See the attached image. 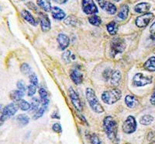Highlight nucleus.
<instances>
[{"label":"nucleus","mask_w":155,"mask_h":144,"mask_svg":"<svg viewBox=\"0 0 155 144\" xmlns=\"http://www.w3.org/2000/svg\"><path fill=\"white\" fill-rule=\"evenodd\" d=\"M103 128H104L105 132L107 135L108 138L111 140L116 139L117 136V129L118 125L116 120H114L111 116H107L104 118L103 121Z\"/></svg>","instance_id":"nucleus-1"},{"label":"nucleus","mask_w":155,"mask_h":144,"mask_svg":"<svg viewBox=\"0 0 155 144\" xmlns=\"http://www.w3.org/2000/svg\"><path fill=\"white\" fill-rule=\"evenodd\" d=\"M85 94H86L87 101H88L91 108L94 111L96 112V113H99H99L104 112V108H102L101 104L99 103V100H98V98H97L96 95L95 94V91L92 88H89V87L87 88L86 91H85Z\"/></svg>","instance_id":"nucleus-2"},{"label":"nucleus","mask_w":155,"mask_h":144,"mask_svg":"<svg viewBox=\"0 0 155 144\" xmlns=\"http://www.w3.org/2000/svg\"><path fill=\"white\" fill-rule=\"evenodd\" d=\"M122 92L120 90L117 88H113V89L106 91L103 92L101 98H102V101L107 105H113L116 102H117L121 98Z\"/></svg>","instance_id":"nucleus-3"},{"label":"nucleus","mask_w":155,"mask_h":144,"mask_svg":"<svg viewBox=\"0 0 155 144\" xmlns=\"http://www.w3.org/2000/svg\"><path fill=\"white\" fill-rule=\"evenodd\" d=\"M126 46V42L123 38L120 37H114L110 44V55L115 57L117 54L124 52Z\"/></svg>","instance_id":"nucleus-4"},{"label":"nucleus","mask_w":155,"mask_h":144,"mask_svg":"<svg viewBox=\"0 0 155 144\" xmlns=\"http://www.w3.org/2000/svg\"><path fill=\"white\" fill-rule=\"evenodd\" d=\"M153 78L151 77L144 76L142 73H137L133 79V84L135 87H143L152 83Z\"/></svg>","instance_id":"nucleus-5"},{"label":"nucleus","mask_w":155,"mask_h":144,"mask_svg":"<svg viewBox=\"0 0 155 144\" xmlns=\"http://www.w3.org/2000/svg\"><path fill=\"white\" fill-rule=\"evenodd\" d=\"M18 108H19V105H17L16 104L11 103L6 105L4 108L3 111H2V114H1V123H2V121H4L8 118L14 115L16 112L18 111Z\"/></svg>","instance_id":"nucleus-6"},{"label":"nucleus","mask_w":155,"mask_h":144,"mask_svg":"<svg viewBox=\"0 0 155 144\" xmlns=\"http://www.w3.org/2000/svg\"><path fill=\"white\" fill-rule=\"evenodd\" d=\"M137 129V122L134 116H128L123 125V131L125 133L131 134Z\"/></svg>","instance_id":"nucleus-7"},{"label":"nucleus","mask_w":155,"mask_h":144,"mask_svg":"<svg viewBox=\"0 0 155 144\" xmlns=\"http://www.w3.org/2000/svg\"><path fill=\"white\" fill-rule=\"evenodd\" d=\"M82 10L86 14H95L99 12L93 0H82Z\"/></svg>","instance_id":"nucleus-8"},{"label":"nucleus","mask_w":155,"mask_h":144,"mask_svg":"<svg viewBox=\"0 0 155 144\" xmlns=\"http://www.w3.org/2000/svg\"><path fill=\"white\" fill-rule=\"evenodd\" d=\"M153 15L152 12H146L144 14H143L142 16H138L135 20L136 25L137 26L140 28H143V27H147L149 23L150 22V20H152Z\"/></svg>","instance_id":"nucleus-9"},{"label":"nucleus","mask_w":155,"mask_h":144,"mask_svg":"<svg viewBox=\"0 0 155 144\" xmlns=\"http://www.w3.org/2000/svg\"><path fill=\"white\" fill-rule=\"evenodd\" d=\"M68 94L69 96H70L71 101L72 102V105H74V107L78 111H81L83 109L82 103H81V100H80L79 97H78L77 93L74 91V89H72L71 87H70L68 89Z\"/></svg>","instance_id":"nucleus-10"},{"label":"nucleus","mask_w":155,"mask_h":144,"mask_svg":"<svg viewBox=\"0 0 155 144\" xmlns=\"http://www.w3.org/2000/svg\"><path fill=\"white\" fill-rule=\"evenodd\" d=\"M39 19L41 23V30L44 32H48L51 30V20L47 14L43 12H39Z\"/></svg>","instance_id":"nucleus-11"},{"label":"nucleus","mask_w":155,"mask_h":144,"mask_svg":"<svg viewBox=\"0 0 155 144\" xmlns=\"http://www.w3.org/2000/svg\"><path fill=\"white\" fill-rule=\"evenodd\" d=\"M57 41H58V45H59V48L62 51L65 50L69 46V44H70L69 37L64 34H59L58 36V37H57Z\"/></svg>","instance_id":"nucleus-12"},{"label":"nucleus","mask_w":155,"mask_h":144,"mask_svg":"<svg viewBox=\"0 0 155 144\" xmlns=\"http://www.w3.org/2000/svg\"><path fill=\"white\" fill-rule=\"evenodd\" d=\"M51 15L54 19L58 20H61L65 18V12H64L61 9H60L58 6H54L51 9Z\"/></svg>","instance_id":"nucleus-13"},{"label":"nucleus","mask_w":155,"mask_h":144,"mask_svg":"<svg viewBox=\"0 0 155 144\" xmlns=\"http://www.w3.org/2000/svg\"><path fill=\"white\" fill-rule=\"evenodd\" d=\"M70 77L76 85H79L83 81V74L76 70L71 71L70 74Z\"/></svg>","instance_id":"nucleus-14"},{"label":"nucleus","mask_w":155,"mask_h":144,"mask_svg":"<svg viewBox=\"0 0 155 144\" xmlns=\"http://www.w3.org/2000/svg\"><path fill=\"white\" fill-rule=\"evenodd\" d=\"M150 9V4L148 2H140L134 7V10L138 13H146Z\"/></svg>","instance_id":"nucleus-15"},{"label":"nucleus","mask_w":155,"mask_h":144,"mask_svg":"<svg viewBox=\"0 0 155 144\" xmlns=\"http://www.w3.org/2000/svg\"><path fill=\"white\" fill-rule=\"evenodd\" d=\"M121 73L119 70L113 71L111 75V84L113 87H118L121 81Z\"/></svg>","instance_id":"nucleus-16"},{"label":"nucleus","mask_w":155,"mask_h":144,"mask_svg":"<svg viewBox=\"0 0 155 144\" xmlns=\"http://www.w3.org/2000/svg\"><path fill=\"white\" fill-rule=\"evenodd\" d=\"M21 16L22 17H23L26 21L28 22L29 23H30V24L33 25V26H37V21H36L34 17L32 16V14L30 12H28L27 10L21 11Z\"/></svg>","instance_id":"nucleus-17"},{"label":"nucleus","mask_w":155,"mask_h":144,"mask_svg":"<svg viewBox=\"0 0 155 144\" xmlns=\"http://www.w3.org/2000/svg\"><path fill=\"white\" fill-rule=\"evenodd\" d=\"M37 5L45 12H50L51 11V4L50 0H37Z\"/></svg>","instance_id":"nucleus-18"},{"label":"nucleus","mask_w":155,"mask_h":144,"mask_svg":"<svg viewBox=\"0 0 155 144\" xmlns=\"http://www.w3.org/2000/svg\"><path fill=\"white\" fill-rule=\"evenodd\" d=\"M144 68L150 72H154L155 71V56H152V57L149 58L146 62L143 65Z\"/></svg>","instance_id":"nucleus-19"},{"label":"nucleus","mask_w":155,"mask_h":144,"mask_svg":"<svg viewBox=\"0 0 155 144\" xmlns=\"http://www.w3.org/2000/svg\"><path fill=\"white\" fill-rule=\"evenodd\" d=\"M129 14V6L127 5H123L120 7V11L118 12V17L120 20H125Z\"/></svg>","instance_id":"nucleus-20"},{"label":"nucleus","mask_w":155,"mask_h":144,"mask_svg":"<svg viewBox=\"0 0 155 144\" xmlns=\"http://www.w3.org/2000/svg\"><path fill=\"white\" fill-rule=\"evenodd\" d=\"M125 103L127 106L130 108H134L137 105V100L136 99L135 97L131 96V95H127L125 98Z\"/></svg>","instance_id":"nucleus-21"},{"label":"nucleus","mask_w":155,"mask_h":144,"mask_svg":"<svg viewBox=\"0 0 155 144\" xmlns=\"http://www.w3.org/2000/svg\"><path fill=\"white\" fill-rule=\"evenodd\" d=\"M24 91L18 90V91H12L10 93V98L14 101H19L24 96Z\"/></svg>","instance_id":"nucleus-22"},{"label":"nucleus","mask_w":155,"mask_h":144,"mask_svg":"<svg viewBox=\"0 0 155 144\" xmlns=\"http://www.w3.org/2000/svg\"><path fill=\"white\" fill-rule=\"evenodd\" d=\"M106 28H107V31L109 32V34L115 35L118 31V25L116 22L112 21L106 25Z\"/></svg>","instance_id":"nucleus-23"},{"label":"nucleus","mask_w":155,"mask_h":144,"mask_svg":"<svg viewBox=\"0 0 155 144\" xmlns=\"http://www.w3.org/2000/svg\"><path fill=\"white\" fill-rule=\"evenodd\" d=\"M103 9H104L105 11H106V12L110 15H114L116 12V10H117L116 5H115L114 4L112 3V2H106Z\"/></svg>","instance_id":"nucleus-24"},{"label":"nucleus","mask_w":155,"mask_h":144,"mask_svg":"<svg viewBox=\"0 0 155 144\" xmlns=\"http://www.w3.org/2000/svg\"><path fill=\"white\" fill-rule=\"evenodd\" d=\"M153 118L151 115H143L141 117L140 120V123L141 125H149L153 122Z\"/></svg>","instance_id":"nucleus-25"},{"label":"nucleus","mask_w":155,"mask_h":144,"mask_svg":"<svg viewBox=\"0 0 155 144\" xmlns=\"http://www.w3.org/2000/svg\"><path fill=\"white\" fill-rule=\"evenodd\" d=\"M16 121L19 123L20 125H26L29 123L30 122V119H29V117L27 115L22 114L19 115L16 117Z\"/></svg>","instance_id":"nucleus-26"},{"label":"nucleus","mask_w":155,"mask_h":144,"mask_svg":"<svg viewBox=\"0 0 155 144\" xmlns=\"http://www.w3.org/2000/svg\"><path fill=\"white\" fill-rule=\"evenodd\" d=\"M88 22L93 26H99L102 23V20H101L99 16H96V15H93V16L88 18Z\"/></svg>","instance_id":"nucleus-27"},{"label":"nucleus","mask_w":155,"mask_h":144,"mask_svg":"<svg viewBox=\"0 0 155 144\" xmlns=\"http://www.w3.org/2000/svg\"><path fill=\"white\" fill-rule=\"evenodd\" d=\"M18 105H19V108L23 111H28L31 108V105H30L27 101H25V100L23 99L19 101Z\"/></svg>","instance_id":"nucleus-28"},{"label":"nucleus","mask_w":155,"mask_h":144,"mask_svg":"<svg viewBox=\"0 0 155 144\" xmlns=\"http://www.w3.org/2000/svg\"><path fill=\"white\" fill-rule=\"evenodd\" d=\"M20 71L22 72V73L24 75H26V76H30V75H31V73H32V70L31 68H30V66H29L28 64H27V63H23V65L21 66V67H20Z\"/></svg>","instance_id":"nucleus-29"},{"label":"nucleus","mask_w":155,"mask_h":144,"mask_svg":"<svg viewBox=\"0 0 155 144\" xmlns=\"http://www.w3.org/2000/svg\"><path fill=\"white\" fill-rule=\"evenodd\" d=\"M40 104H41V101L37 98H34L32 99L31 102V108L30 110L33 111H37L39 108V106H40Z\"/></svg>","instance_id":"nucleus-30"},{"label":"nucleus","mask_w":155,"mask_h":144,"mask_svg":"<svg viewBox=\"0 0 155 144\" xmlns=\"http://www.w3.org/2000/svg\"><path fill=\"white\" fill-rule=\"evenodd\" d=\"M36 91H37V87L33 84H30L27 87V95L29 97H32L34 96L35 94Z\"/></svg>","instance_id":"nucleus-31"},{"label":"nucleus","mask_w":155,"mask_h":144,"mask_svg":"<svg viewBox=\"0 0 155 144\" xmlns=\"http://www.w3.org/2000/svg\"><path fill=\"white\" fill-rule=\"evenodd\" d=\"M46 111V109L44 108L43 107H41V108H39L38 110H37V111L34 114V117H33V119L37 120L38 119V118H40L41 117H42L43 115L44 114V111Z\"/></svg>","instance_id":"nucleus-32"},{"label":"nucleus","mask_w":155,"mask_h":144,"mask_svg":"<svg viewBox=\"0 0 155 144\" xmlns=\"http://www.w3.org/2000/svg\"><path fill=\"white\" fill-rule=\"evenodd\" d=\"M77 18L73 16H70L64 20V23L68 25H75L77 23Z\"/></svg>","instance_id":"nucleus-33"},{"label":"nucleus","mask_w":155,"mask_h":144,"mask_svg":"<svg viewBox=\"0 0 155 144\" xmlns=\"http://www.w3.org/2000/svg\"><path fill=\"white\" fill-rule=\"evenodd\" d=\"M62 59L67 63H69L71 62V52L70 51H66L62 55Z\"/></svg>","instance_id":"nucleus-34"},{"label":"nucleus","mask_w":155,"mask_h":144,"mask_svg":"<svg viewBox=\"0 0 155 144\" xmlns=\"http://www.w3.org/2000/svg\"><path fill=\"white\" fill-rule=\"evenodd\" d=\"M29 79H30V84L36 86V87L38 85V80H37V77L35 74L30 75V76H29Z\"/></svg>","instance_id":"nucleus-35"},{"label":"nucleus","mask_w":155,"mask_h":144,"mask_svg":"<svg viewBox=\"0 0 155 144\" xmlns=\"http://www.w3.org/2000/svg\"><path fill=\"white\" fill-rule=\"evenodd\" d=\"M39 94H40V97H41V101L48 98V93H47L46 90L44 89V88H43V87H41V88L39 89Z\"/></svg>","instance_id":"nucleus-36"},{"label":"nucleus","mask_w":155,"mask_h":144,"mask_svg":"<svg viewBox=\"0 0 155 144\" xmlns=\"http://www.w3.org/2000/svg\"><path fill=\"white\" fill-rule=\"evenodd\" d=\"M52 129L55 132H57V133H61L62 132V128L59 123H55V124H54L53 126H52Z\"/></svg>","instance_id":"nucleus-37"},{"label":"nucleus","mask_w":155,"mask_h":144,"mask_svg":"<svg viewBox=\"0 0 155 144\" xmlns=\"http://www.w3.org/2000/svg\"><path fill=\"white\" fill-rule=\"evenodd\" d=\"M91 142H92V143H101V141L99 140V138H98L97 135H95V134H93V135H92V137H91Z\"/></svg>","instance_id":"nucleus-38"},{"label":"nucleus","mask_w":155,"mask_h":144,"mask_svg":"<svg viewBox=\"0 0 155 144\" xmlns=\"http://www.w3.org/2000/svg\"><path fill=\"white\" fill-rule=\"evenodd\" d=\"M17 87H18V89L20 90V91H25V85L22 81H19V82L17 83Z\"/></svg>","instance_id":"nucleus-39"},{"label":"nucleus","mask_w":155,"mask_h":144,"mask_svg":"<svg viewBox=\"0 0 155 144\" xmlns=\"http://www.w3.org/2000/svg\"><path fill=\"white\" fill-rule=\"evenodd\" d=\"M96 1H97V2H98V4L99 5V6H100V7L103 9V8H104L105 5H106V0H96Z\"/></svg>","instance_id":"nucleus-40"},{"label":"nucleus","mask_w":155,"mask_h":144,"mask_svg":"<svg viewBox=\"0 0 155 144\" xmlns=\"http://www.w3.org/2000/svg\"><path fill=\"white\" fill-rule=\"evenodd\" d=\"M150 103L152 104V105H155V88H154V91H153V94H152L151 97H150Z\"/></svg>","instance_id":"nucleus-41"},{"label":"nucleus","mask_w":155,"mask_h":144,"mask_svg":"<svg viewBox=\"0 0 155 144\" xmlns=\"http://www.w3.org/2000/svg\"><path fill=\"white\" fill-rule=\"evenodd\" d=\"M150 34H155V21L153 22V24L150 26Z\"/></svg>","instance_id":"nucleus-42"},{"label":"nucleus","mask_w":155,"mask_h":144,"mask_svg":"<svg viewBox=\"0 0 155 144\" xmlns=\"http://www.w3.org/2000/svg\"><path fill=\"white\" fill-rule=\"evenodd\" d=\"M54 1L58 4H64L68 2V0H54Z\"/></svg>","instance_id":"nucleus-43"},{"label":"nucleus","mask_w":155,"mask_h":144,"mask_svg":"<svg viewBox=\"0 0 155 144\" xmlns=\"http://www.w3.org/2000/svg\"><path fill=\"white\" fill-rule=\"evenodd\" d=\"M51 117L54 118H56V119H59V118H60V116L58 115V113H57V112H54V114H52V115H51Z\"/></svg>","instance_id":"nucleus-44"},{"label":"nucleus","mask_w":155,"mask_h":144,"mask_svg":"<svg viewBox=\"0 0 155 144\" xmlns=\"http://www.w3.org/2000/svg\"><path fill=\"white\" fill-rule=\"evenodd\" d=\"M150 39H151L153 41H154V44H155V34H151V35H150Z\"/></svg>","instance_id":"nucleus-45"},{"label":"nucleus","mask_w":155,"mask_h":144,"mask_svg":"<svg viewBox=\"0 0 155 144\" xmlns=\"http://www.w3.org/2000/svg\"><path fill=\"white\" fill-rule=\"evenodd\" d=\"M114 1H116V2H120V0H114Z\"/></svg>","instance_id":"nucleus-46"}]
</instances>
